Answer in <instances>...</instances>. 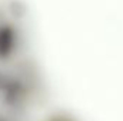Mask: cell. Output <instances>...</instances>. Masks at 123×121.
<instances>
[{
    "mask_svg": "<svg viewBox=\"0 0 123 121\" xmlns=\"http://www.w3.org/2000/svg\"><path fill=\"white\" fill-rule=\"evenodd\" d=\"M49 121H74L70 116H66V114H56L53 116Z\"/></svg>",
    "mask_w": 123,
    "mask_h": 121,
    "instance_id": "cell-2",
    "label": "cell"
},
{
    "mask_svg": "<svg viewBox=\"0 0 123 121\" xmlns=\"http://www.w3.org/2000/svg\"><path fill=\"white\" fill-rule=\"evenodd\" d=\"M16 46V31L9 24L0 26V59H7Z\"/></svg>",
    "mask_w": 123,
    "mask_h": 121,
    "instance_id": "cell-1",
    "label": "cell"
}]
</instances>
